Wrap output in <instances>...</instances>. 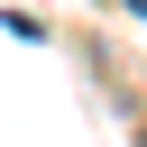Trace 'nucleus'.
<instances>
[{"label":"nucleus","instance_id":"obj_1","mask_svg":"<svg viewBox=\"0 0 147 147\" xmlns=\"http://www.w3.org/2000/svg\"><path fill=\"white\" fill-rule=\"evenodd\" d=\"M129 9H138V18H147V0H129Z\"/></svg>","mask_w":147,"mask_h":147}]
</instances>
